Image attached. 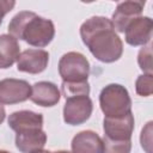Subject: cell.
I'll use <instances>...</instances> for the list:
<instances>
[{"label": "cell", "instance_id": "cell-14", "mask_svg": "<svg viewBox=\"0 0 153 153\" xmlns=\"http://www.w3.org/2000/svg\"><path fill=\"white\" fill-rule=\"evenodd\" d=\"M8 127L16 133L33 129V128H43V115L39 112H35L31 110H19L14 111L8 116L7 120Z\"/></svg>", "mask_w": 153, "mask_h": 153}, {"label": "cell", "instance_id": "cell-23", "mask_svg": "<svg viewBox=\"0 0 153 153\" xmlns=\"http://www.w3.org/2000/svg\"><path fill=\"white\" fill-rule=\"evenodd\" d=\"M32 153H53L51 151H47V149H38V151H35Z\"/></svg>", "mask_w": 153, "mask_h": 153}, {"label": "cell", "instance_id": "cell-13", "mask_svg": "<svg viewBox=\"0 0 153 153\" xmlns=\"http://www.w3.org/2000/svg\"><path fill=\"white\" fill-rule=\"evenodd\" d=\"M47 143V134L43 129L33 128L16 133V147L22 153H32L43 149Z\"/></svg>", "mask_w": 153, "mask_h": 153}, {"label": "cell", "instance_id": "cell-25", "mask_svg": "<svg viewBox=\"0 0 153 153\" xmlns=\"http://www.w3.org/2000/svg\"><path fill=\"white\" fill-rule=\"evenodd\" d=\"M0 153H11L8 151H5V149H0Z\"/></svg>", "mask_w": 153, "mask_h": 153}, {"label": "cell", "instance_id": "cell-3", "mask_svg": "<svg viewBox=\"0 0 153 153\" xmlns=\"http://www.w3.org/2000/svg\"><path fill=\"white\" fill-rule=\"evenodd\" d=\"M99 106L104 117H121L131 112V98L120 84H109L99 93Z\"/></svg>", "mask_w": 153, "mask_h": 153}, {"label": "cell", "instance_id": "cell-16", "mask_svg": "<svg viewBox=\"0 0 153 153\" xmlns=\"http://www.w3.org/2000/svg\"><path fill=\"white\" fill-rule=\"evenodd\" d=\"M61 94L67 99L74 96H88L90 94V84L88 81L82 82H66L61 84Z\"/></svg>", "mask_w": 153, "mask_h": 153}, {"label": "cell", "instance_id": "cell-18", "mask_svg": "<svg viewBox=\"0 0 153 153\" xmlns=\"http://www.w3.org/2000/svg\"><path fill=\"white\" fill-rule=\"evenodd\" d=\"M136 93L141 97H149L153 92V74L143 73L137 76L135 81Z\"/></svg>", "mask_w": 153, "mask_h": 153}, {"label": "cell", "instance_id": "cell-8", "mask_svg": "<svg viewBox=\"0 0 153 153\" xmlns=\"http://www.w3.org/2000/svg\"><path fill=\"white\" fill-rule=\"evenodd\" d=\"M152 29L153 20L147 16H140L127 25L124 30L126 42L131 47H143L151 42Z\"/></svg>", "mask_w": 153, "mask_h": 153}, {"label": "cell", "instance_id": "cell-11", "mask_svg": "<svg viewBox=\"0 0 153 153\" xmlns=\"http://www.w3.org/2000/svg\"><path fill=\"white\" fill-rule=\"evenodd\" d=\"M61 92L51 81H38L31 86L30 99L43 108H50L60 102Z\"/></svg>", "mask_w": 153, "mask_h": 153}, {"label": "cell", "instance_id": "cell-5", "mask_svg": "<svg viewBox=\"0 0 153 153\" xmlns=\"http://www.w3.org/2000/svg\"><path fill=\"white\" fill-rule=\"evenodd\" d=\"M92 111L93 103L88 96L69 97L63 105V121L69 126H79L91 117Z\"/></svg>", "mask_w": 153, "mask_h": 153}, {"label": "cell", "instance_id": "cell-6", "mask_svg": "<svg viewBox=\"0 0 153 153\" xmlns=\"http://www.w3.org/2000/svg\"><path fill=\"white\" fill-rule=\"evenodd\" d=\"M31 94V85L23 79L6 78L0 80V103L18 104L27 100Z\"/></svg>", "mask_w": 153, "mask_h": 153}, {"label": "cell", "instance_id": "cell-12", "mask_svg": "<svg viewBox=\"0 0 153 153\" xmlns=\"http://www.w3.org/2000/svg\"><path fill=\"white\" fill-rule=\"evenodd\" d=\"M72 153H104L103 139L93 130H81L71 142Z\"/></svg>", "mask_w": 153, "mask_h": 153}, {"label": "cell", "instance_id": "cell-20", "mask_svg": "<svg viewBox=\"0 0 153 153\" xmlns=\"http://www.w3.org/2000/svg\"><path fill=\"white\" fill-rule=\"evenodd\" d=\"M152 124H153V122L149 121L146 124V127L142 128L141 135H140L141 146L147 153H152V149H151V145H152Z\"/></svg>", "mask_w": 153, "mask_h": 153}, {"label": "cell", "instance_id": "cell-2", "mask_svg": "<svg viewBox=\"0 0 153 153\" xmlns=\"http://www.w3.org/2000/svg\"><path fill=\"white\" fill-rule=\"evenodd\" d=\"M8 32L16 39H22L36 48H44L55 36V26L50 19L31 11L18 12L8 24Z\"/></svg>", "mask_w": 153, "mask_h": 153}, {"label": "cell", "instance_id": "cell-9", "mask_svg": "<svg viewBox=\"0 0 153 153\" xmlns=\"http://www.w3.org/2000/svg\"><path fill=\"white\" fill-rule=\"evenodd\" d=\"M145 5H146L145 1H134V0L118 2L110 19L114 25V29L117 32H124L127 25L131 20L141 16Z\"/></svg>", "mask_w": 153, "mask_h": 153}, {"label": "cell", "instance_id": "cell-22", "mask_svg": "<svg viewBox=\"0 0 153 153\" xmlns=\"http://www.w3.org/2000/svg\"><path fill=\"white\" fill-rule=\"evenodd\" d=\"M5 117H6V111H5V108H4V105L0 103V124L4 122Z\"/></svg>", "mask_w": 153, "mask_h": 153}, {"label": "cell", "instance_id": "cell-21", "mask_svg": "<svg viewBox=\"0 0 153 153\" xmlns=\"http://www.w3.org/2000/svg\"><path fill=\"white\" fill-rule=\"evenodd\" d=\"M14 6H16V1L13 0H0V25L2 23L4 17L8 12H11Z\"/></svg>", "mask_w": 153, "mask_h": 153}, {"label": "cell", "instance_id": "cell-19", "mask_svg": "<svg viewBox=\"0 0 153 153\" xmlns=\"http://www.w3.org/2000/svg\"><path fill=\"white\" fill-rule=\"evenodd\" d=\"M104 153H130L131 151V140L126 141H114L103 137Z\"/></svg>", "mask_w": 153, "mask_h": 153}, {"label": "cell", "instance_id": "cell-7", "mask_svg": "<svg viewBox=\"0 0 153 153\" xmlns=\"http://www.w3.org/2000/svg\"><path fill=\"white\" fill-rule=\"evenodd\" d=\"M134 115L129 112L121 117H104L103 120V130L104 137L114 141H126L131 140V134L134 131Z\"/></svg>", "mask_w": 153, "mask_h": 153}, {"label": "cell", "instance_id": "cell-4", "mask_svg": "<svg viewBox=\"0 0 153 153\" xmlns=\"http://www.w3.org/2000/svg\"><path fill=\"white\" fill-rule=\"evenodd\" d=\"M90 69L88 60L78 51H68L63 54L59 61V74L62 81L66 82L87 81Z\"/></svg>", "mask_w": 153, "mask_h": 153}, {"label": "cell", "instance_id": "cell-15", "mask_svg": "<svg viewBox=\"0 0 153 153\" xmlns=\"http://www.w3.org/2000/svg\"><path fill=\"white\" fill-rule=\"evenodd\" d=\"M20 47L18 41L10 33L0 35V69L10 68L19 57Z\"/></svg>", "mask_w": 153, "mask_h": 153}, {"label": "cell", "instance_id": "cell-17", "mask_svg": "<svg viewBox=\"0 0 153 153\" xmlns=\"http://www.w3.org/2000/svg\"><path fill=\"white\" fill-rule=\"evenodd\" d=\"M137 63L139 67L143 71V73L152 74L153 67H152V43L143 45L137 54Z\"/></svg>", "mask_w": 153, "mask_h": 153}, {"label": "cell", "instance_id": "cell-24", "mask_svg": "<svg viewBox=\"0 0 153 153\" xmlns=\"http://www.w3.org/2000/svg\"><path fill=\"white\" fill-rule=\"evenodd\" d=\"M53 153H72V152L66 151V149H60V151H55V152H53Z\"/></svg>", "mask_w": 153, "mask_h": 153}, {"label": "cell", "instance_id": "cell-1", "mask_svg": "<svg viewBox=\"0 0 153 153\" xmlns=\"http://www.w3.org/2000/svg\"><path fill=\"white\" fill-rule=\"evenodd\" d=\"M80 37L91 54L100 62L112 63L123 54V42L106 17L93 16L86 19L80 26Z\"/></svg>", "mask_w": 153, "mask_h": 153}, {"label": "cell", "instance_id": "cell-10", "mask_svg": "<svg viewBox=\"0 0 153 153\" xmlns=\"http://www.w3.org/2000/svg\"><path fill=\"white\" fill-rule=\"evenodd\" d=\"M49 62V53L44 49H26L17 60V69L23 73L39 74Z\"/></svg>", "mask_w": 153, "mask_h": 153}]
</instances>
